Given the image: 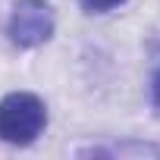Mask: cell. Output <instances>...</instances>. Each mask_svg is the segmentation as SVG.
Segmentation results:
<instances>
[{
	"label": "cell",
	"mask_w": 160,
	"mask_h": 160,
	"mask_svg": "<svg viewBox=\"0 0 160 160\" xmlns=\"http://www.w3.org/2000/svg\"><path fill=\"white\" fill-rule=\"evenodd\" d=\"M7 35L16 47H38L53 35V10L47 0H19L13 7Z\"/></svg>",
	"instance_id": "2"
},
{
	"label": "cell",
	"mask_w": 160,
	"mask_h": 160,
	"mask_svg": "<svg viewBox=\"0 0 160 160\" xmlns=\"http://www.w3.org/2000/svg\"><path fill=\"white\" fill-rule=\"evenodd\" d=\"M154 107L160 110V72L154 75Z\"/></svg>",
	"instance_id": "4"
},
{
	"label": "cell",
	"mask_w": 160,
	"mask_h": 160,
	"mask_svg": "<svg viewBox=\"0 0 160 160\" xmlns=\"http://www.w3.org/2000/svg\"><path fill=\"white\" fill-rule=\"evenodd\" d=\"M88 13H107V10H113V7H119L122 0H78Z\"/></svg>",
	"instance_id": "3"
},
{
	"label": "cell",
	"mask_w": 160,
	"mask_h": 160,
	"mask_svg": "<svg viewBox=\"0 0 160 160\" xmlns=\"http://www.w3.org/2000/svg\"><path fill=\"white\" fill-rule=\"evenodd\" d=\"M47 126V110L44 101L28 94V91H16L0 101V138L10 144H32Z\"/></svg>",
	"instance_id": "1"
}]
</instances>
